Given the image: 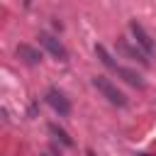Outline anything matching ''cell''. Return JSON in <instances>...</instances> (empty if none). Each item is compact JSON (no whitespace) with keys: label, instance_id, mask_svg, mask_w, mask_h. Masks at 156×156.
<instances>
[{"label":"cell","instance_id":"cell-1","mask_svg":"<svg viewBox=\"0 0 156 156\" xmlns=\"http://www.w3.org/2000/svg\"><path fill=\"white\" fill-rule=\"evenodd\" d=\"M93 85H95V90H98L107 102H112V105H117V107H124V105H127V95H124L110 78L95 76V78H93Z\"/></svg>","mask_w":156,"mask_h":156},{"label":"cell","instance_id":"cell-2","mask_svg":"<svg viewBox=\"0 0 156 156\" xmlns=\"http://www.w3.org/2000/svg\"><path fill=\"white\" fill-rule=\"evenodd\" d=\"M39 44L56 58V61H61V63H66L68 61V51H66V46L61 44V39H56L54 34H49V32H39Z\"/></svg>","mask_w":156,"mask_h":156},{"label":"cell","instance_id":"cell-3","mask_svg":"<svg viewBox=\"0 0 156 156\" xmlns=\"http://www.w3.org/2000/svg\"><path fill=\"white\" fill-rule=\"evenodd\" d=\"M44 100L49 102V107H51L58 117H68V115H71V100L63 95V90H58V88H49L46 95H44Z\"/></svg>","mask_w":156,"mask_h":156},{"label":"cell","instance_id":"cell-4","mask_svg":"<svg viewBox=\"0 0 156 156\" xmlns=\"http://www.w3.org/2000/svg\"><path fill=\"white\" fill-rule=\"evenodd\" d=\"M129 32H132V37H134V44L146 54V56H151L154 51H156V44H154V39H151V34L136 22V20H132L129 22Z\"/></svg>","mask_w":156,"mask_h":156},{"label":"cell","instance_id":"cell-5","mask_svg":"<svg viewBox=\"0 0 156 156\" xmlns=\"http://www.w3.org/2000/svg\"><path fill=\"white\" fill-rule=\"evenodd\" d=\"M117 51L127 58H136L141 66H149V56L136 46V44H129V39H117Z\"/></svg>","mask_w":156,"mask_h":156},{"label":"cell","instance_id":"cell-6","mask_svg":"<svg viewBox=\"0 0 156 156\" xmlns=\"http://www.w3.org/2000/svg\"><path fill=\"white\" fill-rule=\"evenodd\" d=\"M17 56H20L27 66H37V63H41V51L34 49V46H29V44H20V46H17Z\"/></svg>","mask_w":156,"mask_h":156},{"label":"cell","instance_id":"cell-7","mask_svg":"<svg viewBox=\"0 0 156 156\" xmlns=\"http://www.w3.org/2000/svg\"><path fill=\"white\" fill-rule=\"evenodd\" d=\"M115 73H117V76H119V78H122L124 83H129V85H134V88H139V90H141V88L146 85V83L141 80V76H139L136 71H132V68H124V66H117V68H115Z\"/></svg>","mask_w":156,"mask_h":156},{"label":"cell","instance_id":"cell-8","mask_svg":"<svg viewBox=\"0 0 156 156\" xmlns=\"http://www.w3.org/2000/svg\"><path fill=\"white\" fill-rule=\"evenodd\" d=\"M49 132H51V134H54L63 146H73V139H71V136L66 134V129H61L58 124H54V122H51V124H49Z\"/></svg>","mask_w":156,"mask_h":156},{"label":"cell","instance_id":"cell-9","mask_svg":"<svg viewBox=\"0 0 156 156\" xmlns=\"http://www.w3.org/2000/svg\"><path fill=\"white\" fill-rule=\"evenodd\" d=\"M95 54H98V58H100V61H102V63H105V66H107L110 71H115V68H117L115 58H112V56L107 54V49H105L102 44H98V46H95Z\"/></svg>","mask_w":156,"mask_h":156},{"label":"cell","instance_id":"cell-10","mask_svg":"<svg viewBox=\"0 0 156 156\" xmlns=\"http://www.w3.org/2000/svg\"><path fill=\"white\" fill-rule=\"evenodd\" d=\"M136 156H156V154H136Z\"/></svg>","mask_w":156,"mask_h":156},{"label":"cell","instance_id":"cell-11","mask_svg":"<svg viewBox=\"0 0 156 156\" xmlns=\"http://www.w3.org/2000/svg\"><path fill=\"white\" fill-rule=\"evenodd\" d=\"M41 156H51V154H41Z\"/></svg>","mask_w":156,"mask_h":156}]
</instances>
